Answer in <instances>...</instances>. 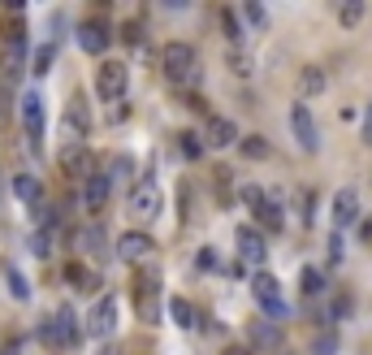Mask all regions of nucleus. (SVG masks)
Wrapping results in <instances>:
<instances>
[{"mask_svg":"<svg viewBox=\"0 0 372 355\" xmlns=\"http://www.w3.org/2000/svg\"><path fill=\"white\" fill-rule=\"evenodd\" d=\"M161 208H165V191L156 186V178H143V182L130 191V204H126L130 221H139V226H152L156 217H161Z\"/></svg>","mask_w":372,"mask_h":355,"instance_id":"obj_1","label":"nucleus"},{"mask_svg":"<svg viewBox=\"0 0 372 355\" xmlns=\"http://www.w3.org/2000/svg\"><path fill=\"white\" fill-rule=\"evenodd\" d=\"M130 295H134L139 321H147V325L161 321V312H165V303H161V273H139L134 286H130Z\"/></svg>","mask_w":372,"mask_h":355,"instance_id":"obj_2","label":"nucleus"},{"mask_svg":"<svg viewBox=\"0 0 372 355\" xmlns=\"http://www.w3.org/2000/svg\"><path fill=\"white\" fill-rule=\"evenodd\" d=\"M161 65H165V78H169L174 87H186V83L195 78V70H199V53H195L191 43H169L165 57H161Z\"/></svg>","mask_w":372,"mask_h":355,"instance_id":"obj_3","label":"nucleus"},{"mask_svg":"<svg viewBox=\"0 0 372 355\" xmlns=\"http://www.w3.org/2000/svg\"><path fill=\"white\" fill-rule=\"evenodd\" d=\"M251 290H255V299H260V308H264V317H269V321H286L290 317V303H286V295H282V286H277L273 273H255L251 277Z\"/></svg>","mask_w":372,"mask_h":355,"instance_id":"obj_4","label":"nucleus"},{"mask_svg":"<svg viewBox=\"0 0 372 355\" xmlns=\"http://www.w3.org/2000/svg\"><path fill=\"white\" fill-rule=\"evenodd\" d=\"M126 87H130V70L122 61H100V70H95V95L100 100L117 105V100L126 95Z\"/></svg>","mask_w":372,"mask_h":355,"instance_id":"obj_5","label":"nucleus"},{"mask_svg":"<svg viewBox=\"0 0 372 355\" xmlns=\"http://www.w3.org/2000/svg\"><path fill=\"white\" fill-rule=\"evenodd\" d=\"M87 334L100 338V342H109L117 334V295H100L95 299V308L87 312Z\"/></svg>","mask_w":372,"mask_h":355,"instance_id":"obj_6","label":"nucleus"},{"mask_svg":"<svg viewBox=\"0 0 372 355\" xmlns=\"http://www.w3.org/2000/svg\"><path fill=\"white\" fill-rule=\"evenodd\" d=\"M61 134L70 147H83V139L91 134V109H87V100L74 95L70 105H65V122H61Z\"/></svg>","mask_w":372,"mask_h":355,"instance_id":"obj_7","label":"nucleus"},{"mask_svg":"<svg viewBox=\"0 0 372 355\" xmlns=\"http://www.w3.org/2000/svg\"><path fill=\"white\" fill-rule=\"evenodd\" d=\"M113 251H117V260H126V265H143V260L156 256V243H152V234H143V230H126Z\"/></svg>","mask_w":372,"mask_h":355,"instance_id":"obj_8","label":"nucleus"},{"mask_svg":"<svg viewBox=\"0 0 372 355\" xmlns=\"http://www.w3.org/2000/svg\"><path fill=\"white\" fill-rule=\"evenodd\" d=\"M83 342V325H78V312L70 308H57L52 312V346H65V351H74Z\"/></svg>","mask_w":372,"mask_h":355,"instance_id":"obj_9","label":"nucleus"},{"mask_svg":"<svg viewBox=\"0 0 372 355\" xmlns=\"http://www.w3.org/2000/svg\"><path fill=\"white\" fill-rule=\"evenodd\" d=\"M290 130H294V143L303 152H321V130H316V117H312V109L303 105V100L290 109Z\"/></svg>","mask_w":372,"mask_h":355,"instance_id":"obj_10","label":"nucleus"},{"mask_svg":"<svg viewBox=\"0 0 372 355\" xmlns=\"http://www.w3.org/2000/svg\"><path fill=\"white\" fill-rule=\"evenodd\" d=\"M234 247H238V260L243 265H264V256H269V243H264V234L255 226H238Z\"/></svg>","mask_w":372,"mask_h":355,"instance_id":"obj_11","label":"nucleus"},{"mask_svg":"<svg viewBox=\"0 0 372 355\" xmlns=\"http://www.w3.org/2000/svg\"><path fill=\"white\" fill-rule=\"evenodd\" d=\"M109 43H113V31H109V22H104V18H87V22L78 26V48H83V53L100 57Z\"/></svg>","mask_w":372,"mask_h":355,"instance_id":"obj_12","label":"nucleus"},{"mask_svg":"<svg viewBox=\"0 0 372 355\" xmlns=\"http://www.w3.org/2000/svg\"><path fill=\"white\" fill-rule=\"evenodd\" d=\"M22 130H26L31 147L39 152V143H43V100H39V91L22 95Z\"/></svg>","mask_w":372,"mask_h":355,"instance_id":"obj_13","label":"nucleus"},{"mask_svg":"<svg viewBox=\"0 0 372 355\" xmlns=\"http://www.w3.org/2000/svg\"><path fill=\"white\" fill-rule=\"evenodd\" d=\"M109 195H113V182H109V174H91L87 182H83V208L87 213H104V204H109Z\"/></svg>","mask_w":372,"mask_h":355,"instance_id":"obj_14","label":"nucleus"},{"mask_svg":"<svg viewBox=\"0 0 372 355\" xmlns=\"http://www.w3.org/2000/svg\"><path fill=\"white\" fill-rule=\"evenodd\" d=\"M359 221V195H355V186H342L338 195H334V230L342 234V230H351Z\"/></svg>","mask_w":372,"mask_h":355,"instance_id":"obj_15","label":"nucleus"},{"mask_svg":"<svg viewBox=\"0 0 372 355\" xmlns=\"http://www.w3.org/2000/svg\"><path fill=\"white\" fill-rule=\"evenodd\" d=\"M203 143H208V147H234V143H238V126H234L230 117L212 113V117L203 122Z\"/></svg>","mask_w":372,"mask_h":355,"instance_id":"obj_16","label":"nucleus"},{"mask_svg":"<svg viewBox=\"0 0 372 355\" xmlns=\"http://www.w3.org/2000/svg\"><path fill=\"white\" fill-rule=\"evenodd\" d=\"M61 169H65L70 178H83V182H87V178L95 174V157H91L87 147H65V152H61Z\"/></svg>","mask_w":372,"mask_h":355,"instance_id":"obj_17","label":"nucleus"},{"mask_svg":"<svg viewBox=\"0 0 372 355\" xmlns=\"http://www.w3.org/2000/svg\"><path fill=\"white\" fill-rule=\"evenodd\" d=\"M294 87H299V95H303V105H307L312 95H321V91L329 87V78H325V70H321V65H303V70H299V78H294Z\"/></svg>","mask_w":372,"mask_h":355,"instance_id":"obj_18","label":"nucleus"},{"mask_svg":"<svg viewBox=\"0 0 372 355\" xmlns=\"http://www.w3.org/2000/svg\"><path fill=\"white\" fill-rule=\"evenodd\" d=\"M255 221H260V226H255L260 234H269V230L277 234V230H282V221H286V213H282V204H277V199H273V195H264V204L255 208Z\"/></svg>","mask_w":372,"mask_h":355,"instance_id":"obj_19","label":"nucleus"},{"mask_svg":"<svg viewBox=\"0 0 372 355\" xmlns=\"http://www.w3.org/2000/svg\"><path fill=\"white\" fill-rule=\"evenodd\" d=\"M14 195L22 199L26 208H39V204H43V186H39L35 174H14Z\"/></svg>","mask_w":372,"mask_h":355,"instance_id":"obj_20","label":"nucleus"},{"mask_svg":"<svg viewBox=\"0 0 372 355\" xmlns=\"http://www.w3.org/2000/svg\"><path fill=\"white\" fill-rule=\"evenodd\" d=\"M251 342L264 346V351H282V329L269 325V321H255V325H251Z\"/></svg>","mask_w":372,"mask_h":355,"instance_id":"obj_21","label":"nucleus"},{"mask_svg":"<svg viewBox=\"0 0 372 355\" xmlns=\"http://www.w3.org/2000/svg\"><path fill=\"white\" fill-rule=\"evenodd\" d=\"M65 277H70V286L83 290V295L100 290V273H91V269H83V265H65Z\"/></svg>","mask_w":372,"mask_h":355,"instance_id":"obj_22","label":"nucleus"},{"mask_svg":"<svg viewBox=\"0 0 372 355\" xmlns=\"http://www.w3.org/2000/svg\"><path fill=\"white\" fill-rule=\"evenodd\" d=\"M238 152L247 161H269V139H264V134H247V139H238Z\"/></svg>","mask_w":372,"mask_h":355,"instance_id":"obj_23","label":"nucleus"},{"mask_svg":"<svg viewBox=\"0 0 372 355\" xmlns=\"http://www.w3.org/2000/svg\"><path fill=\"white\" fill-rule=\"evenodd\" d=\"M169 317H174V325H182V329H195V308H191L182 295L169 299Z\"/></svg>","mask_w":372,"mask_h":355,"instance_id":"obj_24","label":"nucleus"},{"mask_svg":"<svg viewBox=\"0 0 372 355\" xmlns=\"http://www.w3.org/2000/svg\"><path fill=\"white\" fill-rule=\"evenodd\" d=\"M363 14H368L363 0H342V5H338V22H342V26H359Z\"/></svg>","mask_w":372,"mask_h":355,"instance_id":"obj_25","label":"nucleus"},{"mask_svg":"<svg viewBox=\"0 0 372 355\" xmlns=\"http://www.w3.org/2000/svg\"><path fill=\"white\" fill-rule=\"evenodd\" d=\"M52 61H57V48H52V43H39V48H35V57H31V74L43 78V74L52 70Z\"/></svg>","mask_w":372,"mask_h":355,"instance_id":"obj_26","label":"nucleus"},{"mask_svg":"<svg viewBox=\"0 0 372 355\" xmlns=\"http://www.w3.org/2000/svg\"><path fill=\"white\" fill-rule=\"evenodd\" d=\"M178 152H182L186 161H199V157H203V139H199L195 130H182V134H178Z\"/></svg>","mask_w":372,"mask_h":355,"instance_id":"obj_27","label":"nucleus"},{"mask_svg":"<svg viewBox=\"0 0 372 355\" xmlns=\"http://www.w3.org/2000/svg\"><path fill=\"white\" fill-rule=\"evenodd\" d=\"M299 290H303L307 299L321 295V290H325V273H321V269H303V273H299Z\"/></svg>","mask_w":372,"mask_h":355,"instance_id":"obj_28","label":"nucleus"},{"mask_svg":"<svg viewBox=\"0 0 372 355\" xmlns=\"http://www.w3.org/2000/svg\"><path fill=\"white\" fill-rule=\"evenodd\" d=\"M221 31H225L230 43H243V39H247V31H243V22H238L234 9H221Z\"/></svg>","mask_w":372,"mask_h":355,"instance_id":"obj_29","label":"nucleus"},{"mask_svg":"<svg viewBox=\"0 0 372 355\" xmlns=\"http://www.w3.org/2000/svg\"><path fill=\"white\" fill-rule=\"evenodd\" d=\"M5 286H9V295H14L18 303H26V299H31V286H26V277H22L18 269H5Z\"/></svg>","mask_w":372,"mask_h":355,"instance_id":"obj_30","label":"nucleus"},{"mask_svg":"<svg viewBox=\"0 0 372 355\" xmlns=\"http://www.w3.org/2000/svg\"><path fill=\"white\" fill-rule=\"evenodd\" d=\"M312 355H338V334L334 329H321L312 338Z\"/></svg>","mask_w":372,"mask_h":355,"instance_id":"obj_31","label":"nucleus"},{"mask_svg":"<svg viewBox=\"0 0 372 355\" xmlns=\"http://www.w3.org/2000/svg\"><path fill=\"white\" fill-rule=\"evenodd\" d=\"M243 14H247V22H251L255 31H264V26H269V9H264V5H255V0H247V5H243Z\"/></svg>","mask_w":372,"mask_h":355,"instance_id":"obj_32","label":"nucleus"},{"mask_svg":"<svg viewBox=\"0 0 372 355\" xmlns=\"http://www.w3.org/2000/svg\"><path fill=\"white\" fill-rule=\"evenodd\" d=\"M238 199H243L247 208H260V204H264V191H260L255 182H243V186H238Z\"/></svg>","mask_w":372,"mask_h":355,"instance_id":"obj_33","label":"nucleus"},{"mask_svg":"<svg viewBox=\"0 0 372 355\" xmlns=\"http://www.w3.org/2000/svg\"><path fill=\"white\" fill-rule=\"evenodd\" d=\"M83 247H87V251H104V230H100V226H87V230H83Z\"/></svg>","mask_w":372,"mask_h":355,"instance_id":"obj_34","label":"nucleus"},{"mask_svg":"<svg viewBox=\"0 0 372 355\" xmlns=\"http://www.w3.org/2000/svg\"><path fill=\"white\" fill-rule=\"evenodd\" d=\"M230 70L247 78V74H251V61H247V53H230Z\"/></svg>","mask_w":372,"mask_h":355,"instance_id":"obj_35","label":"nucleus"},{"mask_svg":"<svg viewBox=\"0 0 372 355\" xmlns=\"http://www.w3.org/2000/svg\"><path fill=\"white\" fill-rule=\"evenodd\" d=\"M338 260H342V234L334 230L329 234V265H338Z\"/></svg>","mask_w":372,"mask_h":355,"instance_id":"obj_36","label":"nucleus"},{"mask_svg":"<svg viewBox=\"0 0 372 355\" xmlns=\"http://www.w3.org/2000/svg\"><path fill=\"white\" fill-rule=\"evenodd\" d=\"M195 265H199V269H212V265H217V251H212V247H203L199 256H195Z\"/></svg>","mask_w":372,"mask_h":355,"instance_id":"obj_37","label":"nucleus"},{"mask_svg":"<svg viewBox=\"0 0 372 355\" xmlns=\"http://www.w3.org/2000/svg\"><path fill=\"white\" fill-rule=\"evenodd\" d=\"M363 143L372 147V100H368V109H363Z\"/></svg>","mask_w":372,"mask_h":355,"instance_id":"obj_38","label":"nucleus"},{"mask_svg":"<svg viewBox=\"0 0 372 355\" xmlns=\"http://www.w3.org/2000/svg\"><path fill=\"white\" fill-rule=\"evenodd\" d=\"M359 238L372 247V217H363V221H359Z\"/></svg>","mask_w":372,"mask_h":355,"instance_id":"obj_39","label":"nucleus"},{"mask_svg":"<svg viewBox=\"0 0 372 355\" xmlns=\"http://www.w3.org/2000/svg\"><path fill=\"white\" fill-rule=\"evenodd\" d=\"M122 39H126V43H139V26H134V22H130V26H126V31H122Z\"/></svg>","mask_w":372,"mask_h":355,"instance_id":"obj_40","label":"nucleus"},{"mask_svg":"<svg viewBox=\"0 0 372 355\" xmlns=\"http://www.w3.org/2000/svg\"><path fill=\"white\" fill-rule=\"evenodd\" d=\"M5 355H22V342H18V338H9V342H5Z\"/></svg>","mask_w":372,"mask_h":355,"instance_id":"obj_41","label":"nucleus"},{"mask_svg":"<svg viewBox=\"0 0 372 355\" xmlns=\"http://www.w3.org/2000/svg\"><path fill=\"white\" fill-rule=\"evenodd\" d=\"M221 355H251V346H225Z\"/></svg>","mask_w":372,"mask_h":355,"instance_id":"obj_42","label":"nucleus"}]
</instances>
